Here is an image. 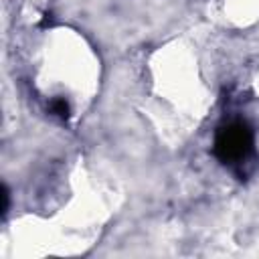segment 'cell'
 <instances>
[{"label":"cell","mask_w":259,"mask_h":259,"mask_svg":"<svg viewBox=\"0 0 259 259\" xmlns=\"http://www.w3.org/2000/svg\"><path fill=\"white\" fill-rule=\"evenodd\" d=\"M255 152V132L245 119H231L223 123L212 142L214 158L225 166H241Z\"/></svg>","instance_id":"obj_1"},{"label":"cell","mask_w":259,"mask_h":259,"mask_svg":"<svg viewBox=\"0 0 259 259\" xmlns=\"http://www.w3.org/2000/svg\"><path fill=\"white\" fill-rule=\"evenodd\" d=\"M49 111H51L53 117H57L61 121H67L71 117V105L65 97H53L49 101Z\"/></svg>","instance_id":"obj_2"},{"label":"cell","mask_w":259,"mask_h":259,"mask_svg":"<svg viewBox=\"0 0 259 259\" xmlns=\"http://www.w3.org/2000/svg\"><path fill=\"white\" fill-rule=\"evenodd\" d=\"M2 214H6L8 212V206H10V192H8V186L4 184L2 186Z\"/></svg>","instance_id":"obj_3"}]
</instances>
